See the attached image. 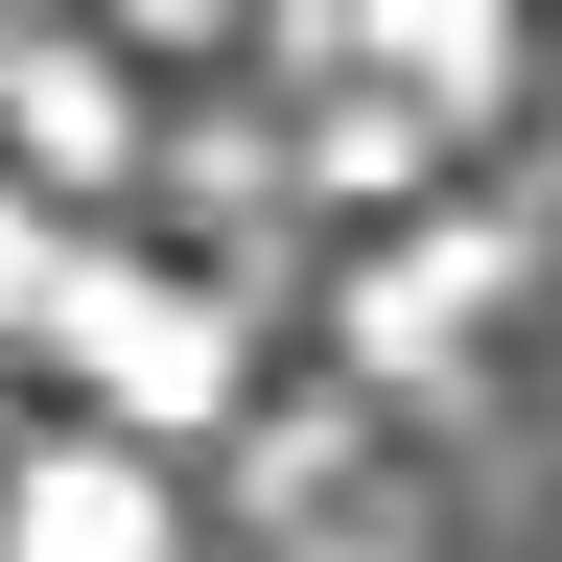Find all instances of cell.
Here are the masks:
<instances>
[{"mask_svg": "<svg viewBox=\"0 0 562 562\" xmlns=\"http://www.w3.org/2000/svg\"><path fill=\"white\" fill-rule=\"evenodd\" d=\"M47 351H70L94 422H140V446H211V422H235V305L165 281V258H70L47 281Z\"/></svg>", "mask_w": 562, "mask_h": 562, "instance_id": "obj_1", "label": "cell"}, {"mask_svg": "<svg viewBox=\"0 0 562 562\" xmlns=\"http://www.w3.org/2000/svg\"><path fill=\"white\" fill-rule=\"evenodd\" d=\"M492 305H516V235H492V211H446V188L398 211V258H351V351H375V375H469Z\"/></svg>", "mask_w": 562, "mask_h": 562, "instance_id": "obj_2", "label": "cell"}, {"mask_svg": "<svg viewBox=\"0 0 562 562\" xmlns=\"http://www.w3.org/2000/svg\"><path fill=\"white\" fill-rule=\"evenodd\" d=\"M0 539L140 562V539H165V446H140V422H47V446H0Z\"/></svg>", "mask_w": 562, "mask_h": 562, "instance_id": "obj_3", "label": "cell"}, {"mask_svg": "<svg viewBox=\"0 0 562 562\" xmlns=\"http://www.w3.org/2000/svg\"><path fill=\"white\" fill-rule=\"evenodd\" d=\"M351 70L469 140V117H516V0H351Z\"/></svg>", "mask_w": 562, "mask_h": 562, "instance_id": "obj_4", "label": "cell"}, {"mask_svg": "<svg viewBox=\"0 0 562 562\" xmlns=\"http://www.w3.org/2000/svg\"><path fill=\"white\" fill-rule=\"evenodd\" d=\"M0 140H24L47 188H117V165H140V94H117V47H94V24H24V47H0Z\"/></svg>", "mask_w": 562, "mask_h": 562, "instance_id": "obj_5", "label": "cell"}, {"mask_svg": "<svg viewBox=\"0 0 562 562\" xmlns=\"http://www.w3.org/2000/svg\"><path fill=\"white\" fill-rule=\"evenodd\" d=\"M305 188H328V211H422V188H446V117H398L375 70H351V117L305 140Z\"/></svg>", "mask_w": 562, "mask_h": 562, "instance_id": "obj_6", "label": "cell"}, {"mask_svg": "<svg viewBox=\"0 0 562 562\" xmlns=\"http://www.w3.org/2000/svg\"><path fill=\"white\" fill-rule=\"evenodd\" d=\"M70 24H94V47H165V70H188V47H235L258 0H70Z\"/></svg>", "mask_w": 562, "mask_h": 562, "instance_id": "obj_7", "label": "cell"}, {"mask_svg": "<svg viewBox=\"0 0 562 562\" xmlns=\"http://www.w3.org/2000/svg\"><path fill=\"white\" fill-rule=\"evenodd\" d=\"M47 281H70V235H47V188H0V351L47 328Z\"/></svg>", "mask_w": 562, "mask_h": 562, "instance_id": "obj_8", "label": "cell"}]
</instances>
